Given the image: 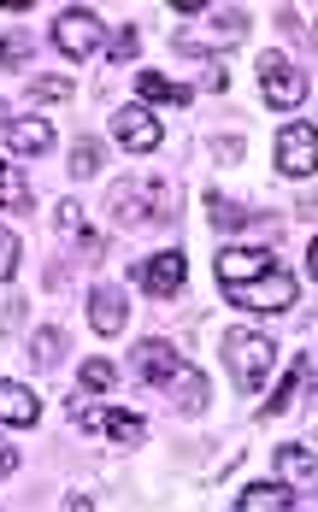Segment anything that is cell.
<instances>
[{"label": "cell", "mask_w": 318, "mask_h": 512, "mask_svg": "<svg viewBox=\"0 0 318 512\" xmlns=\"http://www.w3.org/2000/svg\"><path fill=\"white\" fill-rule=\"evenodd\" d=\"M218 289L248 312H289L301 283L277 265L271 248H224L218 254Z\"/></svg>", "instance_id": "cell-1"}, {"label": "cell", "mask_w": 318, "mask_h": 512, "mask_svg": "<svg viewBox=\"0 0 318 512\" xmlns=\"http://www.w3.org/2000/svg\"><path fill=\"white\" fill-rule=\"evenodd\" d=\"M242 36H248V12L242 6H195L189 24L171 42H177V53H207V59H218V53L236 48Z\"/></svg>", "instance_id": "cell-2"}, {"label": "cell", "mask_w": 318, "mask_h": 512, "mask_svg": "<svg viewBox=\"0 0 318 512\" xmlns=\"http://www.w3.org/2000/svg\"><path fill=\"white\" fill-rule=\"evenodd\" d=\"M106 212L124 224V230H136V224H148V230H159V224H171V189L165 183H112V195H106Z\"/></svg>", "instance_id": "cell-3"}, {"label": "cell", "mask_w": 318, "mask_h": 512, "mask_svg": "<svg viewBox=\"0 0 318 512\" xmlns=\"http://www.w3.org/2000/svg\"><path fill=\"white\" fill-rule=\"evenodd\" d=\"M277 342L271 336H260V330H230V342H224V359H230V377H236V389L242 395H254V389H265V377L277 371Z\"/></svg>", "instance_id": "cell-4"}, {"label": "cell", "mask_w": 318, "mask_h": 512, "mask_svg": "<svg viewBox=\"0 0 318 512\" xmlns=\"http://www.w3.org/2000/svg\"><path fill=\"white\" fill-rule=\"evenodd\" d=\"M48 36H53V48L65 53V59H95V53H106V24L89 12V6H71V12H59Z\"/></svg>", "instance_id": "cell-5"}, {"label": "cell", "mask_w": 318, "mask_h": 512, "mask_svg": "<svg viewBox=\"0 0 318 512\" xmlns=\"http://www.w3.org/2000/svg\"><path fill=\"white\" fill-rule=\"evenodd\" d=\"M65 412H71V424H83V430H101V436H112L118 448H142V436H148V424H142L136 412L89 407L83 395H71V401H65Z\"/></svg>", "instance_id": "cell-6"}, {"label": "cell", "mask_w": 318, "mask_h": 512, "mask_svg": "<svg viewBox=\"0 0 318 512\" xmlns=\"http://www.w3.org/2000/svg\"><path fill=\"white\" fill-rule=\"evenodd\" d=\"M260 95H265V106H277V112H295V106L307 101L301 65L283 59V53H260Z\"/></svg>", "instance_id": "cell-7"}, {"label": "cell", "mask_w": 318, "mask_h": 512, "mask_svg": "<svg viewBox=\"0 0 318 512\" xmlns=\"http://www.w3.org/2000/svg\"><path fill=\"white\" fill-rule=\"evenodd\" d=\"M130 277L142 283V295L171 301V295H183V283H189V259L177 254V248H165V254H154V259H136Z\"/></svg>", "instance_id": "cell-8"}, {"label": "cell", "mask_w": 318, "mask_h": 512, "mask_svg": "<svg viewBox=\"0 0 318 512\" xmlns=\"http://www.w3.org/2000/svg\"><path fill=\"white\" fill-rule=\"evenodd\" d=\"M318 130L307 124V118H295V124H283V136H277V171L283 177H313V165H318Z\"/></svg>", "instance_id": "cell-9"}, {"label": "cell", "mask_w": 318, "mask_h": 512, "mask_svg": "<svg viewBox=\"0 0 318 512\" xmlns=\"http://www.w3.org/2000/svg\"><path fill=\"white\" fill-rule=\"evenodd\" d=\"M112 136H118V148H130V154H154L159 142H165V124H159L148 106H124V112L112 118Z\"/></svg>", "instance_id": "cell-10"}, {"label": "cell", "mask_w": 318, "mask_h": 512, "mask_svg": "<svg viewBox=\"0 0 318 512\" xmlns=\"http://www.w3.org/2000/svg\"><path fill=\"white\" fill-rule=\"evenodd\" d=\"M0 424H12V430H36V424H42V401H36V389L0 377Z\"/></svg>", "instance_id": "cell-11"}, {"label": "cell", "mask_w": 318, "mask_h": 512, "mask_svg": "<svg viewBox=\"0 0 318 512\" xmlns=\"http://www.w3.org/2000/svg\"><path fill=\"white\" fill-rule=\"evenodd\" d=\"M177 365H183V354H177L171 342H142V348L130 354V371H136L142 383H159V389L177 377Z\"/></svg>", "instance_id": "cell-12"}, {"label": "cell", "mask_w": 318, "mask_h": 512, "mask_svg": "<svg viewBox=\"0 0 318 512\" xmlns=\"http://www.w3.org/2000/svg\"><path fill=\"white\" fill-rule=\"evenodd\" d=\"M89 324H95L101 336H124V289L95 283V289H89Z\"/></svg>", "instance_id": "cell-13"}, {"label": "cell", "mask_w": 318, "mask_h": 512, "mask_svg": "<svg viewBox=\"0 0 318 512\" xmlns=\"http://www.w3.org/2000/svg\"><path fill=\"white\" fill-rule=\"evenodd\" d=\"M236 507L242 512H289V507H301V495H295L289 483H248V489L236 495Z\"/></svg>", "instance_id": "cell-14"}, {"label": "cell", "mask_w": 318, "mask_h": 512, "mask_svg": "<svg viewBox=\"0 0 318 512\" xmlns=\"http://www.w3.org/2000/svg\"><path fill=\"white\" fill-rule=\"evenodd\" d=\"M6 148H12V154H48L53 124L48 118H12V124H6Z\"/></svg>", "instance_id": "cell-15"}, {"label": "cell", "mask_w": 318, "mask_h": 512, "mask_svg": "<svg viewBox=\"0 0 318 512\" xmlns=\"http://www.w3.org/2000/svg\"><path fill=\"white\" fill-rule=\"evenodd\" d=\"M165 395H171V407L177 412H201L207 407V377H201L195 365H177V377L165 383Z\"/></svg>", "instance_id": "cell-16"}, {"label": "cell", "mask_w": 318, "mask_h": 512, "mask_svg": "<svg viewBox=\"0 0 318 512\" xmlns=\"http://www.w3.org/2000/svg\"><path fill=\"white\" fill-rule=\"evenodd\" d=\"M136 89H142V101H154V106H189V101H195V89H189V83H171V77H159V71H142V77H136Z\"/></svg>", "instance_id": "cell-17"}, {"label": "cell", "mask_w": 318, "mask_h": 512, "mask_svg": "<svg viewBox=\"0 0 318 512\" xmlns=\"http://www.w3.org/2000/svg\"><path fill=\"white\" fill-rule=\"evenodd\" d=\"M0 206H6V212H30V206H36L30 183H24V171L6 165V159H0Z\"/></svg>", "instance_id": "cell-18"}, {"label": "cell", "mask_w": 318, "mask_h": 512, "mask_svg": "<svg viewBox=\"0 0 318 512\" xmlns=\"http://www.w3.org/2000/svg\"><path fill=\"white\" fill-rule=\"evenodd\" d=\"M277 471H283L289 483H301V489H307V483H313V448H307V442L277 448Z\"/></svg>", "instance_id": "cell-19"}, {"label": "cell", "mask_w": 318, "mask_h": 512, "mask_svg": "<svg viewBox=\"0 0 318 512\" xmlns=\"http://www.w3.org/2000/svg\"><path fill=\"white\" fill-rule=\"evenodd\" d=\"M30 359H36L42 371H53V365L65 359V330H59V324H48V330H36V336H30Z\"/></svg>", "instance_id": "cell-20"}, {"label": "cell", "mask_w": 318, "mask_h": 512, "mask_svg": "<svg viewBox=\"0 0 318 512\" xmlns=\"http://www.w3.org/2000/svg\"><path fill=\"white\" fill-rule=\"evenodd\" d=\"M307 377H313V359L301 354V359H295V371H289V377H283V389H277V395H271V401H265V412H283V407H295V395H301V389H307Z\"/></svg>", "instance_id": "cell-21"}, {"label": "cell", "mask_w": 318, "mask_h": 512, "mask_svg": "<svg viewBox=\"0 0 318 512\" xmlns=\"http://www.w3.org/2000/svg\"><path fill=\"white\" fill-rule=\"evenodd\" d=\"M136 53H142V30H136V24H118V30L106 36V59H112V65H130Z\"/></svg>", "instance_id": "cell-22"}, {"label": "cell", "mask_w": 318, "mask_h": 512, "mask_svg": "<svg viewBox=\"0 0 318 512\" xmlns=\"http://www.w3.org/2000/svg\"><path fill=\"white\" fill-rule=\"evenodd\" d=\"M30 53H36V42H30L24 30H6V36H0V65H6V71H24Z\"/></svg>", "instance_id": "cell-23"}, {"label": "cell", "mask_w": 318, "mask_h": 512, "mask_svg": "<svg viewBox=\"0 0 318 512\" xmlns=\"http://www.w3.org/2000/svg\"><path fill=\"white\" fill-rule=\"evenodd\" d=\"M53 230L77 242V236H89V212H83L77 201H59V206H53Z\"/></svg>", "instance_id": "cell-24"}, {"label": "cell", "mask_w": 318, "mask_h": 512, "mask_svg": "<svg viewBox=\"0 0 318 512\" xmlns=\"http://www.w3.org/2000/svg\"><path fill=\"white\" fill-rule=\"evenodd\" d=\"M207 206H212V224H218V230H248V224H254L248 206H230L224 195H207Z\"/></svg>", "instance_id": "cell-25"}, {"label": "cell", "mask_w": 318, "mask_h": 512, "mask_svg": "<svg viewBox=\"0 0 318 512\" xmlns=\"http://www.w3.org/2000/svg\"><path fill=\"white\" fill-rule=\"evenodd\" d=\"M101 159H106V148L95 142V136H83V142L71 148V177H95V171H101Z\"/></svg>", "instance_id": "cell-26"}, {"label": "cell", "mask_w": 318, "mask_h": 512, "mask_svg": "<svg viewBox=\"0 0 318 512\" xmlns=\"http://www.w3.org/2000/svg\"><path fill=\"white\" fill-rule=\"evenodd\" d=\"M77 377H83V389H89V395H106V389L118 383V371H112L106 359H83V371H77Z\"/></svg>", "instance_id": "cell-27"}, {"label": "cell", "mask_w": 318, "mask_h": 512, "mask_svg": "<svg viewBox=\"0 0 318 512\" xmlns=\"http://www.w3.org/2000/svg\"><path fill=\"white\" fill-rule=\"evenodd\" d=\"M30 101H36V106L71 101V83H65V77H36V83H30Z\"/></svg>", "instance_id": "cell-28"}, {"label": "cell", "mask_w": 318, "mask_h": 512, "mask_svg": "<svg viewBox=\"0 0 318 512\" xmlns=\"http://www.w3.org/2000/svg\"><path fill=\"white\" fill-rule=\"evenodd\" d=\"M12 271H18V236H12V230H0V283H6Z\"/></svg>", "instance_id": "cell-29"}, {"label": "cell", "mask_w": 318, "mask_h": 512, "mask_svg": "<svg viewBox=\"0 0 318 512\" xmlns=\"http://www.w3.org/2000/svg\"><path fill=\"white\" fill-rule=\"evenodd\" d=\"M12 471H18V448H12V442H6V436H0V483H6V477H12Z\"/></svg>", "instance_id": "cell-30"}]
</instances>
